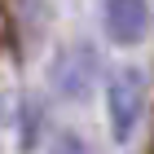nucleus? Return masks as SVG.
Instances as JSON below:
<instances>
[{"mask_svg":"<svg viewBox=\"0 0 154 154\" xmlns=\"http://www.w3.org/2000/svg\"><path fill=\"white\" fill-rule=\"evenodd\" d=\"M106 110H110V132L115 141H128L137 123H141V110H145V75L137 66H123V71L110 75L106 84Z\"/></svg>","mask_w":154,"mask_h":154,"instance_id":"nucleus-1","label":"nucleus"},{"mask_svg":"<svg viewBox=\"0 0 154 154\" xmlns=\"http://www.w3.org/2000/svg\"><path fill=\"white\" fill-rule=\"evenodd\" d=\"M97 84V48L93 44H71L53 62V88L66 101H84L88 88Z\"/></svg>","mask_w":154,"mask_h":154,"instance_id":"nucleus-2","label":"nucleus"},{"mask_svg":"<svg viewBox=\"0 0 154 154\" xmlns=\"http://www.w3.org/2000/svg\"><path fill=\"white\" fill-rule=\"evenodd\" d=\"M145 31H150L145 0H106V35L115 44H141Z\"/></svg>","mask_w":154,"mask_h":154,"instance_id":"nucleus-3","label":"nucleus"},{"mask_svg":"<svg viewBox=\"0 0 154 154\" xmlns=\"http://www.w3.org/2000/svg\"><path fill=\"white\" fill-rule=\"evenodd\" d=\"M0 53H18V26H13V13L5 9V0H0Z\"/></svg>","mask_w":154,"mask_h":154,"instance_id":"nucleus-4","label":"nucleus"},{"mask_svg":"<svg viewBox=\"0 0 154 154\" xmlns=\"http://www.w3.org/2000/svg\"><path fill=\"white\" fill-rule=\"evenodd\" d=\"M48 154H88V145H84V137H75V132H57L53 145H48Z\"/></svg>","mask_w":154,"mask_h":154,"instance_id":"nucleus-5","label":"nucleus"},{"mask_svg":"<svg viewBox=\"0 0 154 154\" xmlns=\"http://www.w3.org/2000/svg\"><path fill=\"white\" fill-rule=\"evenodd\" d=\"M0 123H5V97H0Z\"/></svg>","mask_w":154,"mask_h":154,"instance_id":"nucleus-6","label":"nucleus"}]
</instances>
